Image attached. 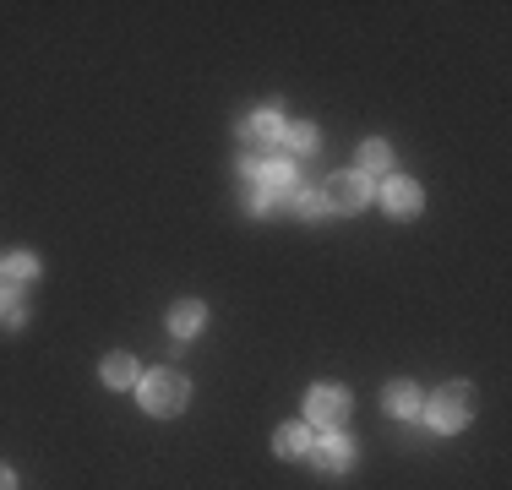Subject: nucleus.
<instances>
[{
	"label": "nucleus",
	"instance_id": "nucleus-4",
	"mask_svg": "<svg viewBox=\"0 0 512 490\" xmlns=\"http://www.w3.org/2000/svg\"><path fill=\"white\" fill-rule=\"evenodd\" d=\"M306 420L322 425V431H338V425L349 420V392L344 387H311L306 398Z\"/></svg>",
	"mask_w": 512,
	"mask_h": 490
},
{
	"label": "nucleus",
	"instance_id": "nucleus-8",
	"mask_svg": "<svg viewBox=\"0 0 512 490\" xmlns=\"http://www.w3.org/2000/svg\"><path fill=\"white\" fill-rule=\"evenodd\" d=\"M278 153H284V164H295V158H311L316 153V126H284L278 131Z\"/></svg>",
	"mask_w": 512,
	"mask_h": 490
},
{
	"label": "nucleus",
	"instance_id": "nucleus-13",
	"mask_svg": "<svg viewBox=\"0 0 512 490\" xmlns=\"http://www.w3.org/2000/svg\"><path fill=\"white\" fill-rule=\"evenodd\" d=\"M382 403H387V414H398V420H409V414H420V392H414V382H393L382 392Z\"/></svg>",
	"mask_w": 512,
	"mask_h": 490
},
{
	"label": "nucleus",
	"instance_id": "nucleus-5",
	"mask_svg": "<svg viewBox=\"0 0 512 490\" xmlns=\"http://www.w3.org/2000/svg\"><path fill=\"white\" fill-rule=\"evenodd\" d=\"M311 463H316L322 474H344L349 463H355V441L338 436V431H327L322 441H311Z\"/></svg>",
	"mask_w": 512,
	"mask_h": 490
},
{
	"label": "nucleus",
	"instance_id": "nucleus-3",
	"mask_svg": "<svg viewBox=\"0 0 512 490\" xmlns=\"http://www.w3.org/2000/svg\"><path fill=\"white\" fill-rule=\"evenodd\" d=\"M365 202H371V186H365V175H349V169L322 186V207H327V213H360Z\"/></svg>",
	"mask_w": 512,
	"mask_h": 490
},
{
	"label": "nucleus",
	"instance_id": "nucleus-14",
	"mask_svg": "<svg viewBox=\"0 0 512 490\" xmlns=\"http://www.w3.org/2000/svg\"><path fill=\"white\" fill-rule=\"evenodd\" d=\"M273 207H289V213H295V218H306V224H311V218H322L327 213V207H322V191H289L284 196V202H273Z\"/></svg>",
	"mask_w": 512,
	"mask_h": 490
},
{
	"label": "nucleus",
	"instance_id": "nucleus-9",
	"mask_svg": "<svg viewBox=\"0 0 512 490\" xmlns=\"http://www.w3.org/2000/svg\"><path fill=\"white\" fill-rule=\"evenodd\" d=\"M202 322H207V305H202V300H180L175 311H169V327H175V338L202 333Z\"/></svg>",
	"mask_w": 512,
	"mask_h": 490
},
{
	"label": "nucleus",
	"instance_id": "nucleus-2",
	"mask_svg": "<svg viewBox=\"0 0 512 490\" xmlns=\"http://www.w3.org/2000/svg\"><path fill=\"white\" fill-rule=\"evenodd\" d=\"M469 420H474V387L469 382L436 387V398H431V425L436 431H463Z\"/></svg>",
	"mask_w": 512,
	"mask_h": 490
},
{
	"label": "nucleus",
	"instance_id": "nucleus-11",
	"mask_svg": "<svg viewBox=\"0 0 512 490\" xmlns=\"http://www.w3.org/2000/svg\"><path fill=\"white\" fill-rule=\"evenodd\" d=\"M355 175H365V180H371V175H393V147H387V142H365L360 147V169H355Z\"/></svg>",
	"mask_w": 512,
	"mask_h": 490
},
{
	"label": "nucleus",
	"instance_id": "nucleus-15",
	"mask_svg": "<svg viewBox=\"0 0 512 490\" xmlns=\"http://www.w3.org/2000/svg\"><path fill=\"white\" fill-rule=\"evenodd\" d=\"M311 441H316V436L306 431V425H284V431L273 436V447L284 452V458H306V452H311Z\"/></svg>",
	"mask_w": 512,
	"mask_h": 490
},
{
	"label": "nucleus",
	"instance_id": "nucleus-16",
	"mask_svg": "<svg viewBox=\"0 0 512 490\" xmlns=\"http://www.w3.org/2000/svg\"><path fill=\"white\" fill-rule=\"evenodd\" d=\"M22 322V294L11 284H0V327H17Z\"/></svg>",
	"mask_w": 512,
	"mask_h": 490
},
{
	"label": "nucleus",
	"instance_id": "nucleus-1",
	"mask_svg": "<svg viewBox=\"0 0 512 490\" xmlns=\"http://www.w3.org/2000/svg\"><path fill=\"white\" fill-rule=\"evenodd\" d=\"M137 387H142V409L158 414V420L180 414V409H186V398H191V382L180 371H148Z\"/></svg>",
	"mask_w": 512,
	"mask_h": 490
},
{
	"label": "nucleus",
	"instance_id": "nucleus-12",
	"mask_svg": "<svg viewBox=\"0 0 512 490\" xmlns=\"http://www.w3.org/2000/svg\"><path fill=\"white\" fill-rule=\"evenodd\" d=\"M104 382L126 392V387H137V382H142V365L131 360V354H109V360H104Z\"/></svg>",
	"mask_w": 512,
	"mask_h": 490
},
{
	"label": "nucleus",
	"instance_id": "nucleus-6",
	"mask_svg": "<svg viewBox=\"0 0 512 490\" xmlns=\"http://www.w3.org/2000/svg\"><path fill=\"white\" fill-rule=\"evenodd\" d=\"M382 207H387V218H414V213L425 207V196H420V186H414V180L387 175V180H382Z\"/></svg>",
	"mask_w": 512,
	"mask_h": 490
},
{
	"label": "nucleus",
	"instance_id": "nucleus-17",
	"mask_svg": "<svg viewBox=\"0 0 512 490\" xmlns=\"http://www.w3.org/2000/svg\"><path fill=\"white\" fill-rule=\"evenodd\" d=\"M0 490H17V474H11L6 463H0Z\"/></svg>",
	"mask_w": 512,
	"mask_h": 490
},
{
	"label": "nucleus",
	"instance_id": "nucleus-10",
	"mask_svg": "<svg viewBox=\"0 0 512 490\" xmlns=\"http://www.w3.org/2000/svg\"><path fill=\"white\" fill-rule=\"evenodd\" d=\"M0 278H6L11 289H17V284H33V278H39V256H33V251H11L6 262H0Z\"/></svg>",
	"mask_w": 512,
	"mask_h": 490
},
{
	"label": "nucleus",
	"instance_id": "nucleus-7",
	"mask_svg": "<svg viewBox=\"0 0 512 490\" xmlns=\"http://www.w3.org/2000/svg\"><path fill=\"white\" fill-rule=\"evenodd\" d=\"M278 131H284V120H278V109H256V115L240 126V137L251 142V153H273L278 147Z\"/></svg>",
	"mask_w": 512,
	"mask_h": 490
}]
</instances>
